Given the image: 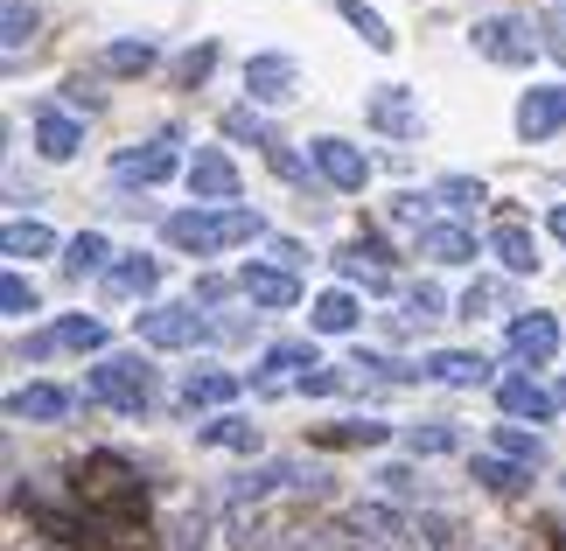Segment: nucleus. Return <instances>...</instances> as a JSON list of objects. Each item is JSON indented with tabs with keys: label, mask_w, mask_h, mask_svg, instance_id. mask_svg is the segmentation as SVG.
I'll use <instances>...</instances> for the list:
<instances>
[{
	"label": "nucleus",
	"mask_w": 566,
	"mask_h": 551,
	"mask_svg": "<svg viewBox=\"0 0 566 551\" xmlns=\"http://www.w3.org/2000/svg\"><path fill=\"white\" fill-rule=\"evenodd\" d=\"M71 496H77L84 523H98V531H113V538L147 531V481H140L134 460H119V454H84L77 468H71Z\"/></svg>",
	"instance_id": "obj_1"
},
{
	"label": "nucleus",
	"mask_w": 566,
	"mask_h": 551,
	"mask_svg": "<svg viewBox=\"0 0 566 551\" xmlns=\"http://www.w3.org/2000/svg\"><path fill=\"white\" fill-rule=\"evenodd\" d=\"M259 231H266V224H259V210H245V203H238V210H176L161 224V237L176 252H189V258H217L231 245H252Z\"/></svg>",
	"instance_id": "obj_2"
},
{
	"label": "nucleus",
	"mask_w": 566,
	"mask_h": 551,
	"mask_svg": "<svg viewBox=\"0 0 566 551\" xmlns=\"http://www.w3.org/2000/svg\"><path fill=\"white\" fill-rule=\"evenodd\" d=\"M84 399H98V405L140 418L147 405H155V363H140V357H105V363H92V378H84Z\"/></svg>",
	"instance_id": "obj_3"
},
{
	"label": "nucleus",
	"mask_w": 566,
	"mask_h": 551,
	"mask_svg": "<svg viewBox=\"0 0 566 551\" xmlns=\"http://www.w3.org/2000/svg\"><path fill=\"white\" fill-rule=\"evenodd\" d=\"M469 50L483 56V63H504V71H525V63L546 50V35H538V21L525 14H483L469 29Z\"/></svg>",
	"instance_id": "obj_4"
},
{
	"label": "nucleus",
	"mask_w": 566,
	"mask_h": 551,
	"mask_svg": "<svg viewBox=\"0 0 566 551\" xmlns=\"http://www.w3.org/2000/svg\"><path fill=\"white\" fill-rule=\"evenodd\" d=\"M315 363H322V357H315L308 342H273V349H266V363L252 370V391H259V399H287V391H315V378H322Z\"/></svg>",
	"instance_id": "obj_5"
},
{
	"label": "nucleus",
	"mask_w": 566,
	"mask_h": 551,
	"mask_svg": "<svg viewBox=\"0 0 566 551\" xmlns=\"http://www.w3.org/2000/svg\"><path fill=\"white\" fill-rule=\"evenodd\" d=\"M176 168H189V161H182V134H155L147 147H126V153H113V182H119V189H126V182L155 189V182H168Z\"/></svg>",
	"instance_id": "obj_6"
},
{
	"label": "nucleus",
	"mask_w": 566,
	"mask_h": 551,
	"mask_svg": "<svg viewBox=\"0 0 566 551\" xmlns=\"http://www.w3.org/2000/svg\"><path fill=\"white\" fill-rule=\"evenodd\" d=\"M364 119H371L385 140H420L427 134V113H420V98H412V84H371Z\"/></svg>",
	"instance_id": "obj_7"
},
{
	"label": "nucleus",
	"mask_w": 566,
	"mask_h": 551,
	"mask_svg": "<svg viewBox=\"0 0 566 551\" xmlns=\"http://www.w3.org/2000/svg\"><path fill=\"white\" fill-rule=\"evenodd\" d=\"M343 531H350V551H406V531L412 523L391 510V502H350V517H343Z\"/></svg>",
	"instance_id": "obj_8"
},
{
	"label": "nucleus",
	"mask_w": 566,
	"mask_h": 551,
	"mask_svg": "<svg viewBox=\"0 0 566 551\" xmlns=\"http://www.w3.org/2000/svg\"><path fill=\"white\" fill-rule=\"evenodd\" d=\"M210 336V321H203V307H140V342L147 349H196Z\"/></svg>",
	"instance_id": "obj_9"
},
{
	"label": "nucleus",
	"mask_w": 566,
	"mask_h": 551,
	"mask_svg": "<svg viewBox=\"0 0 566 551\" xmlns=\"http://www.w3.org/2000/svg\"><path fill=\"white\" fill-rule=\"evenodd\" d=\"M182 182H189V195H203V203H217V210H238V195H245V182H238V168H231V153H217V147H196V153H189Z\"/></svg>",
	"instance_id": "obj_10"
},
{
	"label": "nucleus",
	"mask_w": 566,
	"mask_h": 551,
	"mask_svg": "<svg viewBox=\"0 0 566 551\" xmlns=\"http://www.w3.org/2000/svg\"><path fill=\"white\" fill-rule=\"evenodd\" d=\"M56 349H105V321L98 315H63V321H50L42 336H29V349H21V363H42V357H56Z\"/></svg>",
	"instance_id": "obj_11"
},
{
	"label": "nucleus",
	"mask_w": 566,
	"mask_h": 551,
	"mask_svg": "<svg viewBox=\"0 0 566 551\" xmlns=\"http://www.w3.org/2000/svg\"><path fill=\"white\" fill-rule=\"evenodd\" d=\"M245 92H252V105H287L301 92V63L280 56V50H259L245 63Z\"/></svg>",
	"instance_id": "obj_12"
},
{
	"label": "nucleus",
	"mask_w": 566,
	"mask_h": 551,
	"mask_svg": "<svg viewBox=\"0 0 566 551\" xmlns=\"http://www.w3.org/2000/svg\"><path fill=\"white\" fill-rule=\"evenodd\" d=\"M308 153H315V174H322L329 189H350V195H357L364 182H371V161H364L350 140H336V134H322Z\"/></svg>",
	"instance_id": "obj_13"
},
{
	"label": "nucleus",
	"mask_w": 566,
	"mask_h": 551,
	"mask_svg": "<svg viewBox=\"0 0 566 551\" xmlns=\"http://www.w3.org/2000/svg\"><path fill=\"white\" fill-rule=\"evenodd\" d=\"M566 126V84H532L525 98H517V134L525 140H553Z\"/></svg>",
	"instance_id": "obj_14"
},
{
	"label": "nucleus",
	"mask_w": 566,
	"mask_h": 551,
	"mask_svg": "<svg viewBox=\"0 0 566 551\" xmlns=\"http://www.w3.org/2000/svg\"><path fill=\"white\" fill-rule=\"evenodd\" d=\"M490 252L504 258V273H538V237L525 216H496L490 224Z\"/></svg>",
	"instance_id": "obj_15"
},
{
	"label": "nucleus",
	"mask_w": 566,
	"mask_h": 551,
	"mask_svg": "<svg viewBox=\"0 0 566 551\" xmlns=\"http://www.w3.org/2000/svg\"><path fill=\"white\" fill-rule=\"evenodd\" d=\"M553 349H559V321L546 307H532V315L511 321V357L517 363H553Z\"/></svg>",
	"instance_id": "obj_16"
},
{
	"label": "nucleus",
	"mask_w": 566,
	"mask_h": 551,
	"mask_svg": "<svg viewBox=\"0 0 566 551\" xmlns=\"http://www.w3.org/2000/svg\"><path fill=\"white\" fill-rule=\"evenodd\" d=\"M420 378L469 391V384H490V357H475V349H433V357L420 363Z\"/></svg>",
	"instance_id": "obj_17"
},
{
	"label": "nucleus",
	"mask_w": 566,
	"mask_h": 551,
	"mask_svg": "<svg viewBox=\"0 0 566 551\" xmlns=\"http://www.w3.org/2000/svg\"><path fill=\"white\" fill-rule=\"evenodd\" d=\"M496 405H504V418H553L559 412V399L532 378V370H517V378L496 384Z\"/></svg>",
	"instance_id": "obj_18"
},
{
	"label": "nucleus",
	"mask_w": 566,
	"mask_h": 551,
	"mask_svg": "<svg viewBox=\"0 0 566 551\" xmlns=\"http://www.w3.org/2000/svg\"><path fill=\"white\" fill-rule=\"evenodd\" d=\"M238 294L273 315V307H294V300H301V286H294L287 266H245V273H238Z\"/></svg>",
	"instance_id": "obj_19"
},
{
	"label": "nucleus",
	"mask_w": 566,
	"mask_h": 551,
	"mask_svg": "<svg viewBox=\"0 0 566 551\" xmlns=\"http://www.w3.org/2000/svg\"><path fill=\"white\" fill-rule=\"evenodd\" d=\"M161 286V258H147V252H126L113 273H105V300H147Z\"/></svg>",
	"instance_id": "obj_20"
},
{
	"label": "nucleus",
	"mask_w": 566,
	"mask_h": 551,
	"mask_svg": "<svg viewBox=\"0 0 566 551\" xmlns=\"http://www.w3.org/2000/svg\"><path fill=\"white\" fill-rule=\"evenodd\" d=\"M8 418H29V426H56V418H71V391L63 384H21L8 399Z\"/></svg>",
	"instance_id": "obj_21"
},
{
	"label": "nucleus",
	"mask_w": 566,
	"mask_h": 551,
	"mask_svg": "<svg viewBox=\"0 0 566 551\" xmlns=\"http://www.w3.org/2000/svg\"><path fill=\"white\" fill-rule=\"evenodd\" d=\"M77 147H84V126L71 119V113H35V153L42 161H77Z\"/></svg>",
	"instance_id": "obj_22"
},
{
	"label": "nucleus",
	"mask_w": 566,
	"mask_h": 551,
	"mask_svg": "<svg viewBox=\"0 0 566 551\" xmlns=\"http://www.w3.org/2000/svg\"><path fill=\"white\" fill-rule=\"evenodd\" d=\"M176 399H182V412H210V405H231V399H238V378H231V370H189Z\"/></svg>",
	"instance_id": "obj_23"
},
{
	"label": "nucleus",
	"mask_w": 566,
	"mask_h": 551,
	"mask_svg": "<svg viewBox=\"0 0 566 551\" xmlns=\"http://www.w3.org/2000/svg\"><path fill=\"white\" fill-rule=\"evenodd\" d=\"M420 252L433 266H469L483 245H475V231H462V224H433V231H420Z\"/></svg>",
	"instance_id": "obj_24"
},
{
	"label": "nucleus",
	"mask_w": 566,
	"mask_h": 551,
	"mask_svg": "<svg viewBox=\"0 0 566 551\" xmlns=\"http://www.w3.org/2000/svg\"><path fill=\"white\" fill-rule=\"evenodd\" d=\"M308 321L322 328V336H350V328L364 321V307H357V294H350V286H329V294H322V300L308 307Z\"/></svg>",
	"instance_id": "obj_25"
},
{
	"label": "nucleus",
	"mask_w": 566,
	"mask_h": 551,
	"mask_svg": "<svg viewBox=\"0 0 566 551\" xmlns=\"http://www.w3.org/2000/svg\"><path fill=\"white\" fill-rule=\"evenodd\" d=\"M336 273L350 279V286H364V294H385V286H391V266H385V252H378V245L336 252Z\"/></svg>",
	"instance_id": "obj_26"
},
{
	"label": "nucleus",
	"mask_w": 566,
	"mask_h": 551,
	"mask_svg": "<svg viewBox=\"0 0 566 551\" xmlns=\"http://www.w3.org/2000/svg\"><path fill=\"white\" fill-rule=\"evenodd\" d=\"M113 266H119V258H113V245H105L98 231H77L71 245H63V273H71V279H84V273H113Z\"/></svg>",
	"instance_id": "obj_27"
},
{
	"label": "nucleus",
	"mask_w": 566,
	"mask_h": 551,
	"mask_svg": "<svg viewBox=\"0 0 566 551\" xmlns=\"http://www.w3.org/2000/svg\"><path fill=\"white\" fill-rule=\"evenodd\" d=\"M196 439H203V447H231V454H259V426H252V418H203Z\"/></svg>",
	"instance_id": "obj_28"
},
{
	"label": "nucleus",
	"mask_w": 566,
	"mask_h": 551,
	"mask_svg": "<svg viewBox=\"0 0 566 551\" xmlns=\"http://www.w3.org/2000/svg\"><path fill=\"white\" fill-rule=\"evenodd\" d=\"M105 71H113V77H147V71H155V42H147V35H119L113 50H105Z\"/></svg>",
	"instance_id": "obj_29"
},
{
	"label": "nucleus",
	"mask_w": 566,
	"mask_h": 551,
	"mask_svg": "<svg viewBox=\"0 0 566 551\" xmlns=\"http://www.w3.org/2000/svg\"><path fill=\"white\" fill-rule=\"evenodd\" d=\"M475 481L496 489V496H517V489H532V468H517L511 454H483V460H475Z\"/></svg>",
	"instance_id": "obj_30"
},
{
	"label": "nucleus",
	"mask_w": 566,
	"mask_h": 551,
	"mask_svg": "<svg viewBox=\"0 0 566 551\" xmlns=\"http://www.w3.org/2000/svg\"><path fill=\"white\" fill-rule=\"evenodd\" d=\"M0 245H8L14 258H42V252H56V231H50V224H35V216H14Z\"/></svg>",
	"instance_id": "obj_31"
},
{
	"label": "nucleus",
	"mask_w": 566,
	"mask_h": 551,
	"mask_svg": "<svg viewBox=\"0 0 566 551\" xmlns=\"http://www.w3.org/2000/svg\"><path fill=\"white\" fill-rule=\"evenodd\" d=\"M322 439H329V447H378V439H391V426L385 418H343V426H329Z\"/></svg>",
	"instance_id": "obj_32"
},
{
	"label": "nucleus",
	"mask_w": 566,
	"mask_h": 551,
	"mask_svg": "<svg viewBox=\"0 0 566 551\" xmlns=\"http://www.w3.org/2000/svg\"><path fill=\"white\" fill-rule=\"evenodd\" d=\"M343 21H350V29L371 42V50H391V42H399V35L385 29V14H378V8H364V0H343Z\"/></svg>",
	"instance_id": "obj_33"
},
{
	"label": "nucleus",
	"mask_w": 566,
	"mask_h": 551,
	"mask_svg": "<svg viewBox=\"0 0 566 551\" xmlns=\"http://www.w3.org/2000/svg\"><path fill=\"white\" fill-rule=\"evenodd\" d=\"M203 544H210V517L203 510H182L168 523V551H203Z\"/></svg>",
	"instance_id": "obj_34"
},
{
	"label": "nucleus",
	"mask_w": 566,
	"mask_h": 551,
	"mask_svg": "<svg viewBox=\"0 0 566 551\" xmlns=\"http://www.w3.org/2000/svg\"><path fill=\"white\" fill-rule=\"evenodd\" d=\"M29 42H35V14L21 8V0H8V29H0V50H8V56H21Z\"/></svg>",
	"instance_id": "obj_35"
},
{
	"label": "nucleus",
	"mask_w": 566,
	"mask_h": 551,
	"mask_svg": "<svg viewBox=\"0 0 566 551\" xmlns=\"http://www.w3.org/2000/svg\"><path fill=\"white\" fill-rule=\"evenodd\" d=\"M448 447H462L454 426H406V454H448Z\"/></svg>",
	"instance_id": "obj_36"
},
{
	"label": "nucleus",
	"mask_w": 566,
	"mask_h": 551,
	"mask_svg": "<svg viewBox=\"0 0 566 551\" xmlns=\"http://www.w3.org/2000/svg\"><path fill=\"white\" fill-rule=\"evenodd\" d=\"M35 307H42V300H35V286L21 279V273L0 279V315H14V321H21V315H35Z\"/></svg>",
	"instance_id": "obj_37"
},
{
	"label": "nucleus",
	"mask_w": 566,
	"mask_h": 551,
	"mask_svg": "<svg viewBox=\"0 0 566 551\" xmlns=\"http://www.w3.org/2000/svg\"><path fill=\"white\" fill-rule=\"evenodd\" d=\"M496 447H504L517 468H538V460H546V447H538V433H517V426H504L496 433Z\"/></svg>",
	"instance_id": "obj_38"
},
{
	"label": "nucleus",
	"mask_w": 566,
	"mask_h": 551,
	"mask_svg": "<svg viewBox=\"0 0 566 551\" xmlns=\"http://www.w3.org/2000/svg\"><path fill=\"white\" fill-rule=\"evenodd\" d=\"M224 134H238V140H259V147H273V134H266V119H259L252 105H231V113H224Z\"/></svg>",
	"instance_id": "obj_39"
},
{
	"label": "nucleus",
	"mask_w": 566,
	"mask_h": 551,
	"mask_svg": "<svg viewBox=\"0 0 566 551\" xmlns=\"http://www.w3.org/2000/svg\"><path fill=\"white\" fill-rule=\"evenodd\" d=\"M406 315H412V321H441V315H448L441 286H412V294H406Z\"/></svg>",
	"instance_id": "obj_40"
},
{
	"label": "nucleus",
	"mask_w": 566,
	"mask_h": 551,
	"mask_svg": "<svg viewBox=\"0 0 566 551\" xmlns=\"http://www.w3.org/2000/svg\"><path fill=\"white\" fill-rule=\"evenodd\" d=\"M210 63H217V42H196V50H182L176 77H182V84H203V77H210Z\"/></svg>",
	"instance_id": "obj_41"
},
{
	"label": "nucleus",
	"mask_w": 566,
	"mask_h": 551,
	"mask_svg": "<svg viewBox=\"0 0 566 551\" xmlns=\"http://www.w3.org/2000/svg\"><path fill=\"white\" fill-rule=\"evenodd\" d=\"M483 182H469V174H448V182H441V203H483Z\"/></svg>",
	"instance_id": "obj_42"
},
{
	"label": "nucleus",
	"mask_w": 566,
	"mask_h": 551,
	"mask_svg": "<svg viewBox=\"0 0 566 551\" xmlns=\"http://www.w3.org/2000/svg\"><path fill=\"white\" fill-rule=\"evenodd\" d=\"M490 307H496V286H469V294H462V315H469V321L490 315Z\"/></svg>",
	"instance_id": "obj_43"
},
{
	"label": "nucleus",
	"mask_w": 566,
	"mask_h": 551,
	"mask_svg": "<svg viewBox=\"0 0 566 551\" xmlns=\"http://www.w3.org/2000/svg\"><path fill=\"white\" fill-rule=\"evenodd\" d=\"M273 258H280V266L294 273V266H301V245H294V237H273Z\"/></svg>",
	"instance_id": "obj_44"
},
{
	"label": "nucleus",
	"mask_w": 566,
	"mask_h": 551,
	"mask_svg": "<svg viewBox=\"0 0 566 551\" xmlns=\"http://www.w3.org/2000/svg\"><path fill=\"white\" fill-rule=\"evenodd\" d=\"M546 231H553L559 245H566V203H553V216H546Z\"/></svg>",
	"instance_id": "obj_45"
},
{
	"label": "nucleus",
	"mask_w": 566,
	"mask_h": 551,
	"mask_svg": "<svg viewBox=\"0 0 566 551\" xmlns=\"http://www.w3.org/2000/svg\"><path fill=\"white\" fill-rule=\"evenodd\" d=\"M553 399H559V412H566V384H559V391H553Z\"/></svg>",
	"instance_id": "obj_46"
},
{
	"label": "nucleus",
	"mask_w": 566,
	"mask_h": 551,
	"mask_svg": "<svg viewBox=\"0 0 566 551\" xmlns=\"http://www.w3.org/2000/svg\"><path fill=\"white\" fill-rule=\"evenodd\" d=\"M559 14H566V0H559Z\"/></svg>",
	"instance_id": "obj_47"
}]
</instances>
